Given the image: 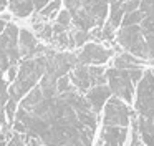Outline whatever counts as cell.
Instances as JSON below:
<instances>
[{
	"label": "cell",
	"mask_w": 154,
	"mask_h": 146,
	"mask_svg": "<svg viewBox=\"0 0 154 146\" xmlns=\"http://www.w3.org/2000/svg\"><path fill=\"white\" fill-rule=\"evenodd\" d=\"M15 119L25 123L27 135L43 146H93L101 121L76 88L43 93V98L30 110L18 106Z\"/></svg>",
	"instance_id": "1"
},
{
	"label": "cell",
	"mask_w": 154,
	"mask_h": 146,
	"mask_svg": "<svg viewBox=\"0 0 154 146\" xmlns=\"http://www.w3.org/2000/svg\"><path fill=\"white\" fill-rule=\"evenodd\" d=\"M143 20L139 25L119 27L116 43L124 52L146 63L154 62V0H141Z\"/></svg>",
	"instance_id": "2"
},
{
	"label": "cell",
	"mask_w": 154,
	"mask_h": 146,
	"mask_svg": "<svg viewBox=\"0 0 154 146\" xmlns=\"http://www.w3.org/2000/svg\"><path fill=\"white\" fill-rule=\"evenodd\" d=\"M48 70V56L47 52L43 55H37L33 58H25L20 62V68H18V76L15 83H12L8 93L10 98L17 100L18 103L22 101L27 93H30L35 86L40 83V80L47 75Z\"/></svg>",
	"instance_id": "3"
},
{
	"label": "cell",
	"mask_w": 154,
	"mask_h": 146,
	"mask_svg": "<svg viewBox=\"0 0 154 146\" xmlns=\"http://www.w3.org/2000/svg\"><path fill=\"white\" fill-rule=\"evenodd\" d=\"M144 68H136V70H121L109 66L106 68V78H108V86L111 88L114 96L124 100L128 105H134L136 98V88L141 78L144 76Z\"/></svg>",
	"instance_id": "4"
},
{
	"label": "cell",
	"mask_w": 154,
	"mask_h": 146,
	"mask_svg": "<svg viewBox=\"0 0 154 146\" xmlns=\"http://www.w3.org/2000/svg\"><path fill=\"white\" fill-rule=\"evenodd\" d=\"M137 113L131 110V105H128L124 100L118 96H111L108 103L104 105L101 111V126H124L129 128L133 118Z\"/></svg>",
	"instance_id": "5"
},
{
	"label": "cell",
	"mask_w": 154,
	"mask_h": 146,
	"mask_svg": "<svg viewBox=\"0 0 154 146\" xmlns=\"http://www.w3.org/2000/svg\"><path fill=\"white\" fill-rule=\"evenodd\" d=\"M133 106L139 116L154 118V68H146L144 76L137 83Z\"/></svg>",
	"instance_id": "6"
},
{
	"label": "cell",
	"mask_w": 154,
	"mask_h": 146,
	"mask_svg": "<svg viewBox=\"0 0 154 146\" xmlns=\"http://www.w3.org/2000/svg\"><path fill=\"white\" fill-rule=\"evenodd\" d=\"M116 55L114 50H111L109 46L101 45L100 42H88L85 46H81L76 52V60L81 65H104L109 60H113V56Z\"/></svg>",
	"instance_id": "7"
},
{
	"label": "cell",
	"mask_w": 154,
	"mask_h": 146,
	"mask_svg": "<svg viewBox=\"0 0 154 146\" xmlns=\"http://www.w3.org/2000/svg\"><path fill=\"white\" fill-rule=\"evenodd\" d=\"M129 128L124 126H101L96 146H126Z\"/></svg>",
	"instance_id": "8"
},
{
	"label": "cell",
	"mask_w": 154,
	"mask_h": 146,
	"mask_svg": "<svg viewBox=\"0 0 154 146\" xmlns=\"http://www.w3.org/2000/svg\"><path fill=\"white\" fill-rule=\"evenodd\" d=\"M80 8L88 13L98 27H103L109 15V0H81Z\"/></svg>",
	"instance_id": "9"
},
{
	"label": "cell",
	"mask_w": 154,
	"mask_h": 146,
	"mask_svg": "<svg viewBox=\"0 0 154 146\" xmlns=\"http://www.w3.org/2000/svg\"><path fill=\"white\" fill-rule=\"evenodd\" d=\"M85 96H86L90 106L93 108V111H96L98 115H101L104 105H106L108 100L113 96V91H111V88L108 85H96V86H91V88L85 93Z\"/></svg>",
	"instance_id": "10"
},
{
	"label": "cell",
	"mask_w": 154,
	"mask_h": 146,
	"mask_svg": "<svg viewBox=\"0 0 154 146\" xmlns=\"http://www.w3.org/2000/svg\"><path fill=\"white\" fill-rule=\"evenodd\" d=\"M68 76H70L73 86L80 93H83V95L91 88V86H93V78H91V75H90V66L88 65H81V63H78V65L68 73Z\"/></svg>",
	"instance_id": "11"
},
{
	"label": "cell",
	"mask_w": 154,
	"mask_h": 146,
	"mask_svg": "<svg viewBox=\"0 0 154 146\" xmlns=\"http://www.w3.org/2000/svg\"><path fill=\"white\" fill-rule=\"evenodd\" d=\"M111 65H113L114 68H121V70H136V68H144L146 62L136 58L134 55H131V53H128L123 50L121 53H116V55L113 56V63H111Z\"/></svg>",
	"instance_id": "12"
},
{
	"label": "cell",
	"mask_w": 154,
	"mask_h": 146,
	"mask_svg": "<svg viewBox=\"0 0 154 146\" xmlns=\"http://www.w3.org/2000/svg\"><path fill=\"white\" fill-rule=\"evenodd\" d=\"M128 12V0H109V15H108V23L114 27V28H119L123 18Z\"/></svg>",
	"instance_id": "13"
},
{
	"label": "cell",
	"mask_w": 154,
	"mask_h": 146,
	"mask_svg": "<svg viewBox=\"0 0 154 146\" xmlns=\"http://www.w3.org/2000/svg\"><path fill=\"white\" fill-rule=\"evenodd\" d=\"M137 128L146 146H154V118L137 115Z\"/></svg>",
	"instance_id": "14"
},
{
	"label": "cell",
	"mask_w": 154,
	"mask_h": 146,
	"mask_svg": "<svg viewBox=\"0 0 154 146\" xmlns=\"http://www.w3.org/2000/svg\"><path fill=\"white\" fill-rule=\"evenodd\" d=\"M10 83L7 81V78H4V71H0V113L4 111L7 101L10 100V93H8V88H10Z\"/></svg>",
	"instance_id": "15"
},
{
	"label": "cell",
	"mask_w": 154,
	"mask_h": 146,
	"mask_svg": "<svg viewBox=\"0 0 154 146\" xmlns=\"http://www.w3.org/2000/svg\"><path fill=\"white\" fill-rule=\"evenodd\" d=\"M71 36H73V42H75V46H76V48H81V46H85L88 42H91L90 32H85V30L73 28L71 30Z\"/></svg>",
	"instance_id": "16"
},
{
	"label": "cell",
	"mask_w": 154,
	"mask_h": 146,
	"mask_svg": "<svg viewBox=\"0 0 154 146\" xmlns=\"http://www.w3.org/2000/svg\"><path fill=\"white\" fill-rule=\"evenodd\" d=\"M18 106H20V103H18L17 100H14V98H10V100L7 101L4 111H5V116H7L8 123H14V121H15V116H17Z\"/></svg>",
	"instance_id": "17"
},
{
	"label": "cell",
	"mask_w": 154,
	"mask_h": 146,
	"mask_svg": "<svg viewBox=\"0 0 154 146\" xmlns=\"http://www.w3.org/2000/svg\"><path fill=\"white\" fill-rule=\"evenodd\" d=\"M27 138L28 135H20V133H14L12 138L8 139L7 146H27Z\"/></svg>",
	"instance_id": "18"
},
{
	"label": "cell",
	"mask_w": 154,
	"mask_h": 146,
	"mask_svg": "<svg viewBox=\"0 0 154 146\" xmlns=\"http://www.w3.org/2000/svg\"><path fill=\"white\" fill-rule=\"evenodd\" d=\"M17 76H18V65H12L10 68L5 71V78H7V81L10 83H15V80H17Z\"/></svg>",
	"instance_id": "19"
},
{
	"label": "cell",
	"mask_w": 154,
	"mask_h": 146,
	"mask_svg": "<svg viewBox=\"0 0 154 146\" xmlns=\"http://www.w3.org/2000/svg\"><path fill=\"white\" fill-rule=\"evenodd\" d=\"M7 25H8V22H5V20H2V18H0V35H2V33L5 32Z\"/></svg>",
	"instance_id": "20"
},
{
	"label": "cell",
	"mask_w": 154,
	"mask_h": 146,
	"mask_svg": "<svg viewBox=\"0 0 154 146\" xmlns=\"http://www.w3.org/2000/svg\"><path fill=\"white\" fill-rule=\"evenodd\" d=\"M151 65H154V62H151Z\"/></svg>",
	"instance_id": "21"
}]
</instances>
